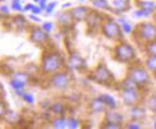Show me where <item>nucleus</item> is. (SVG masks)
<instances>
[{
  "label": "nucleus",
  "mask_w": 156,
  "mask_h": 129,
  "mask_svg": "<svg viewBox=\"0 0 156 129\" xmlns=\"http://www.w3.org/2000/svg\"><path fill=\"white\" fill-rule=\"evenodd\" d=\"M64 67L65 60L58 52L55 50H46L43 53L40 68L45 76H50L57 71L62 70Z\"/></svg>",
  "instance_id": "nucleus-1"
},
{
  "label": "nucleus",
  "mask_w": 156,
  "mask_h": 129,
  "mask_svg": "<svg viewBox=\"0 0 156 129\" xmlns=\"http://www.w3.org/2000/svg\"><path fill=\"white\" fill-rule=\"evenodd\" d=\"M112 59L115 62L124 65H131L137 60V54L135 48L126 41H119L112 49Z\"/></svg>",
  "instance_id": "nucleus-2"
},
{
  "label": "nucleus",
  "mask_w": 156,
  "mask_h": 129,
  "mask_svg": "<svg viewBox=\"0 0 156 129\" xmlns=\"http://www.w3.org/2000/svg\"><path fill=\"white\" fill-rule=\"evenodd\" d=\"M126 76L131 78L142 91L149 87L152 82L151 73L147 70V68L145 67L143 63L138 64L137 60L132 63L131 65H128Z\"/></svg>",
  "instance_id": "nucleus-3"
},
{
  "label": "nucleus",
  "mask_w": 156,
  "mask_h": 129,
  "mask_svg": "<svg viewBox=\"0 0 156 129\" xmlns=\"http://www.w3.org/2000/svg\"><path fill=\"white\" fill-rule=\"evenodd\" d=\"M134 41L140 46L156 39V25L153 21H142L134 27L132 32Z\"/></svg>",
  "instance_id": "nucleus-4"
},
{
  "label": "nucleus",
  "mask_w": 156,
  "mask_h": 129,
  "mask_svg": "<svg viewBox=\"0 0 156 129\" xmlns=\"http://www.w3.org/2000/svg\"><path fill=\"white\" fill-rule=\"evenodd\" d=\"M89 77L94 82L107 88L112 87L115 83V78L112 72L107 67V65L104 64L103 62L99 63L94 69L90 71Z\"/></svg>",
  "instance_id": "nucleus-5"
},
{
  "label": "nucleus",
  "mask_w": 156,
  "mask_h": 129,
  "mask_svg": "<svg viewBox=\"0 0 156 129\" xmlns=\"http://www.w3.org/2000/svg\"><path fill=\"white\" fill-rule=\"evenodd\" d=\"M100 34L105 39L109 40V41H114L115 43L122 41L123 37H124L121 25L117 21V19L115 20L114 18L108 16H106L104 22L102 23V26L100 28Z\"/></svg>",
  "instance_id": "nucleus-6"
},
{
  "label": "nucleus",
  "mask_w": 156,
  "mask_h": 129,
  "mask_svg": "<svg viewBox=\"0 0 156 129\" xmlns=\"http://www.w3.org/2000/svg\"><path fill=\"white\" fill-rule=\"evenodd\" d=\"M71 76L69 72L65 70H59L57 72L53 73L49 77V85L51 88H55L56 91H67L71 85Z\"/></svg>",
  "instance_id": "nucleus-7"
},
{
  "label": "nucleus",
  "mask_w": 156,
  "mask_h": 129,
  "mask_svg": "<svg viewBox=\"0 0 156 129\" xmlns=\"http://www.w3.org/2000/svg\"><path fill=\"white\" fill-rule=\"evenodd\" d=\"M119 96L123 105L126 107L136 105L144 102V94L140 88H131V90H119Z\"/></svg>",
  "instance_id": "nucleus-8"
},
{
  "label": "nucleus",
  "mask_w": 156,
  "mask_h": 129,
  "mask_svg": "<svg viewBox=\"0 0 156 129\" xmlns=\"http://www.w3.org/2000/svg\"><path fill=\"white\" fill-rule=\"evenodd\" d=\"M106 16L102 14L100 11L92 9L89 14V16L85 19V25L89 34H97L100 32V28L102 26V23L104 22Z\"/></svg>",
  "instance_id": "nucleus-9"
},
{
  "label": "nucleus",
  "mask_w": 156,
  "mask_h": 129,
  "mask_svg": "<svg viewBox=\"0 0 156 129\" xmlns=\"http://www.w3.org/2000/svg\"><path fill=\"white\" fill-rule=\"evenodd\" d=\"M29 28V40L34 44L37 46L45 47L50 43V37L49 34L44 31L41 26L37 25H30Z\"/></svg>",
  "instance_id": "nucleus-10"
},
{
  "label": "nucleus",
  "mask_w": 156,
  "mask_h": 129,
  "mask_svg": "<svg viewBox=\"0 0 156 129\" xmlns=\"http://www.w3.org/2000/svg\"><path fill=\"white\" fill-rule=\"evenodd\" d=\"M67 66L69 69L77 71L79 73H82L87 70V65L85 59L77 51H74V50L70 51L69 53V56H68L67 59Z\"/></svg>",
  "instance_id": "nucleus-11"
},
{
  "label": "nucleus",
  "mask_w": 156,
  "mask_h": 129,
  "mask_svg": "<svg viewBox=\"0 0 156 129\" xmlns=\"http://www.w3.org/2000/svg\"><path fill=\"white\" fill-rule=\"evenodd\" d=\"M126 117L127 119H131V120L136 121H144L148 117V110L144 105V103H140L136 105H132L127 107L126 110Z\"/></svg>",
  "instance_id": "nucleus-12"
},
{
  "label": "nucleus",
  "mask_w": 156,
  "mask_h": 129,
  "mask_svg": "<svg viewBox=\"0 0 156 129\" xmlns=\"http://www.w3.org/2000/svg\"><path fill=\"white\" fill-rule=\"evenodd\" d=\"M103 121L117 124V125H120L123 128V125L127 121V117L126 115L119 112L118 108H115V109H108L107 108L103 113Z\"/></svg>",
  "instance_id": "nucleus-13"
},
{
  "label": "nucleus",
  "mask_w": 156,
  "mask_h": 129,
  "mask_svg": "<svg viewBox=\"0 0 156 129\" xmlns=\"http://www.w3.org/2000/svg\"><path fill=\"white\" fill-rule=\"evenodd\" d=\"M87 109L93 115H103L107 107L105 105L104 101L102 100L101 95L95 96L90 100V102L87 103Z\"/></svg>",
  "instance_id": "nucleus-14"
},
{
  "label": "nucleus",
  "mask_w": 156,
  "mask_h": 129,
  "mask_svg": "<svg viewBox=\"0 0 156 129\" xmlns=\"http://www.w3.org/2000/svg\"><path fill=\"white\" fill-rule=\"evenodd\" d=\"M55 18H56L57 25H58L59 28L62 30L70 29L73 26V23H74V20H73L71 13H70V11H66V9H65L64 12L57 13V14L55 15Z\"/></svg>",
  "instance_id": "nucleus-15"
},
{
  "label": "nucleus",
  "mask_w": 156,
  "mask_h": 129,
  "mask_svg": "<svg viewBox=\"0 0 156 129\" xmlns=\"http://www.w3.org/2000/svg\"><path fill=\"white\" fill-rule=\"evenodd\" d=\"M90 9H92L87 5H78L72 6L70 9V13H71L74 22H84L87 17L89 16Z\"/></svg>",
  "instance_id": "nucleus-16"
},
{
  "label": "nucleus",
  "mask_w": 156,
  "mask_h": 129,
  "mask_svg": "<svg viewBox=\"0 0 156 129\" xmlns=\"http://www.w3.org/2000/svg\"><path fill=\"white\" fill-rule=\"evenodd\" d=\"M110 5H112V13H114L117 16H120L131 9V1L130 0H112Z\"/></svg>",
  "instance_id": "nucleus-17"
},
{
  "label": "nucleus",
  "mask_w": 156,
  "mask_h": 129,
  "mask_svg": "<svg viewBox=\"0 0 156 129\" xmlns=\"http://www.w3.org/2000/svg\"><path fill=\"white\" fill-rule=\"evenodd\" d=\"M117 21L119 22V24L121 25V28H122L123 34H126V35L132 34L134 27H133V25L128 21V19L126 17L123 16V15H120V16H118V18H117Z\"/></svg>",
  "instance_id": "nucleus-18"
},
{
  "label": "nucleus",
  "mask_w": 156,
  "mask_h": 129,
  "mask_svg": "<svg viewBox=\"0 0 156 129\" xmlns=\"http://www.w3.org/2000/svg\"><path fill=\"white\" fill-rule=\"evenodd\" d=\"M92 7L100 12H109L112 13V5L108 0H90Z\"/></svg>",
  "instance_id": "nucleus-19"
},
{
  "label": "nucleus",
  "mask_w": 156,
  "mask_h": 129,
  "mask_svg": "<svg viewBox=\"0 0 156 129\" xmlns=\"http://www.w3.org/2000/svg\"><path fill=\"white\" fill-rule=\"evenodd\" d=\"M135 4L138 9L150 12L151 14H154L156 12V1L154 0H138L135 1Z\"/></svg>",
  "instance_id": "nucleus-20"
},
{
  "label": "nucleus",
  "mask_w": 156,
  "mask_h": 129,
  "mask_svg": "<svg viewBox=\"0 0 156 129\" xmlns=\"http://www.w3.org/2000/svg\"><path fill=\"white\" fill-rule=\"evenodd\" d=\"M51 127L54 129H65L68 127V118L65 115L55 116L51 120Z\"/></svg>",
  "instance_id": "nucleus-21"
},
{
  "label": "nucleus",
  "mask_w": 156,
  "mask_h": 129,
  "mask_svg": "<svg viewBox=\"0 0 156 129\" xmlns=\"http://www.w3.org/2000/svg\"><path fill=\"white\" fill-rule=\"evenodd\" d=\"M143 64L147 70L151 73V75L156 76V56L155 55H146Z\"/></svg>",
  "instance_id": "nucleus-22"
},
{
  "label": "nucleus",
  "mask_w": 156,
  "mask_h": 129,
  "mask_svg": "<svg viewBox=\"0 0 156 129\" xmlns=\"http://www.w3.org/2000/svg\"><path fill=\"white\" fill-rule=\"evenodd\" d=\"M101 97L108 109H115V108H119V102H118V100L115 99L112 94L103 93V94H101Z\"/></svg>",
  "instance_id": "nucleus-23"
},
{
  "label": "nucleus",
  "mask_w": 156,
  "mask_h": 129,
  "mask_svg": "<svg viewBox=\"0 0 156 129\" xmlns=\"http://www.w3.org/2000/svg\"><path fill=\"white\" fill-rule=\"evenodd\" d=\"M144 105L147 110L151 113L156 115V94H150L144 98Z\"/></svg>",
  "instance_id": "nucleus-24"
},
{
  "label": "nucleus",
  "mask_w": 156,
  "mask_h": 129,
  "mask_svg": "<svg viewBox=\"0 0 156 129\" xmlns=\"http://www.w3.org/2000/svg\"><path fill=\"white\" fill-rule=\"evenodd\" d=\"M67 110V106L66 104H64L60 101H56V102H53L51 104V107H50V112L53 113L54 116H60V115H65Z\"/></svg>",
  "instance_id": "nucleus-25"
},
{
  "label": "nucleus",
  "mask_w": 156,
  "mask_h": 129,
  "mask_svg": "<svg viewBox=\"0 0 156 129\" xmlns=\"http://www.w3.org/2000/svg\"><path fill=\"white\" fill-rule=\"evenodd\" d=\"M12 23L14 24L18 29H22V28L25 29L30 26L28 21H27V20L25 19V17L22 16V15H16L15 17H12Z\"/></svg>",
  "instance_id": "nucleus-26"
},
{
  "label": "nucleus",
  "mask_w": 156,
  "mask_h": 129,
  "mask_svg": "<svg viewBox=\"0 0 156 129\" xmlns=\"http://www.w3.org/2000/svg\"><path fill=\"white\" fill-rule=\"evenodd\" d=\"M9 87L12 88V91H15V93H16L17 95L21 96L25 92V87H26V84H24L23 82L19 81V80H16V79H14V78H12V79L9 80Z\"/></svg>",
  "instance_id": "nucleus-27"
},
{
  "label": "nucleus",
  "mask_w": 156,
  "mask_h": 129,
  "mask_svg": "<svg viewBox=\"0 0 156 129\" xmlns=\"http://www.w3.org/2000/svg\"><path fill=\"white\" fill-rule=\"evenodd\" d=\"M131 88H140L131 78L125 76L119 82V90H131Z\"/></svg>",
  "instance_id": "nucleus-28"
},
{
  "label": "nucleus",
  "mask_w": 156,
  "mask_h": 129,
  "mask_svg": "<svg viewBox=\"0 0 156 129\" xmlns=\"http://www.w3.org/2000/svg\"><path fill=\"white\" fill-rule=\"evenodd\" d=\"M12 78L16 80H19V81L23 82L24 84H28L30 82V75L25 71H18V72H14L12 73Z\"/></svg>",
  "instance_id": "nucleus-29"
},
{
  "label": "nucleus",
  "mask_w": 156,
  "mask_h": 129,
  "mask_svg": "<svg viewBox=\"0 0 156 129\" xmlns=\"http://www.w3.org/2000/svg\"><path fill=\"white\" fill-rule=\"evenodd\" d=\"M152 15L150 12H147L145 9H134L132 12V17L136 20H144V19H149V18H152Z\"/></svg>",
  "instance_id": "nucleus-30"
},
{
  "label": "nucleus",
  "mask_w": 156,
  "mask_h": 129,
  "mask_svg": "<svg viewBox=\"0 0 156 129\" xmlns=\"http://www.w3.org/2000/svg\"><path fill=\"white\" fill-rule=\"evenodd\" d=\"M143 51L146 55H155L156 56V39L143 46Z\"/></svg>",
  "instance_id": "nucleus-31"
},
{
  "label": "nucleus",
  "mask_w": 156,
  "mask_h": 129,
  "mask_svg": "<svg viewBox=\"0 0 156 129\" xmlns=\"http://www.w3.org/2000/svg\"><path fill=\"white\" fill-rule=\"evenodd\" d=\"M124 128L127 129H140L144 128L142 121H136V120H131V119H127V121L123 125Z\"/></svg>",
  "instance_id": "nucleus-32"
},
{
  "label": "nucleus",
  "mask_w": 156,
  "mask_h": 129,
  "mask_svg": "<svg viewBox=\"0 0 156 129\" xmlns=\"http://www.w3.org/2000/svg\"><path fill=\"white\" fill-rule=\"evenodd\" d=\"M25 72H27L30 76H36L40 73V71H41V68L39 67V66H37L36 64H27L25 66V69H24Z\"/></svg>",
  "instance_id": "nucleus-33"
},
{
  "label": "nucleus",
  "mask_w": 156,
  "mask_h": 129,
  "mask_svg": "<svg viewBox=\"0 0 156 129\" xmlns=\"http://www.w3.org/2000/svg\"><path fill=\"white\" fill-rule=\"evenodd\" d=\"M81 127V122L76 117H69L68 118V127L69 129H77Z\"/></svg>",
  "instance_id": "nucleus-34"
},
{
  "label": "nucleus",
  "mask_w": 156,
  "mask_h": 129,
  "mask_svg": "<svg viewBox=\"0 0 156 129\" xmlns=\"http://www.w3.org/2000/svg\"><path fill=\"white\" fill-rule=\"evenodd\" d=\"M4 119H5L6 122H9V123H18L20 117L16 113L12 112V110H7L5 116H4Z\"/></svg>",
  "instance_id": "nucleus-35"
},
{
  "label": "nucleus",
  "mask_w": 156,
  "mask_h": 129,
  "mask_svg": "<svg viewBox=\"0 0 156 129\" xmlns=\"http://www.w3.org/2000/svg\"><path fill=\"white\" fill-rule=\"evenodd\" d=\"M21 98L23 99L25 103H27L28 105H34V96L30 93L24 92L23 94L21 95Z\"/></svg>",
  "instance_id": "nucleus-36"
},
{
  "label": "nucleus",
  "mask_w": 156,
  "mask_h": 129,
  "mask_svg": "<svg viewBox=\"0 0 156 129\" xmlns=\"http://www.w3.org/2000/svg\"><path fill=\"white\" fill-rule=\"evenodd\" d=\"M41 27L43 28L44 31H46L47 34H50L52 31H53V29H54V24L52 23L51 21H46V22H43L42 25H41Z\"/></svg>",
  "instance_id": "nucleus-37"
},
{
  "label": "nucleus",
  "mask_w": 156,
  "mask_h": 129,
  "mask_svg": "<svg viewBox=\"0 0 156 129\" xmlns=\"http://www.w3.org/2000/svg\"><path fill=\"white\" fill-rule=\"evenodd\" d=\"M23 5H22L21 0H12V9L15 12L21 13L23 12Z\"/></svg>",
  "instance_id": "nucleus-38"
},
{
  "label": "nucleus",
  "mask_w": 156,
  "mask_h": 129,
  "mask_svg": "<svg viewBox=\"0 0 156 129\" xmlns=\"http://www.w3.org/2000/svg\"><path fill=\"white\" fill-rule=\"evenodd\" d=\"M100 127L103 129H120V128H122L120 125H117V124H114V123H109V122H105V121H102Z\"/></svg>",
  "instance_id": "nucleus-39"
},
{
  "label": "nucleus",
  "mask_w": 156,
  "mask_h": 129,
  "mask_svg": "<svg viewBox=\"0 0 156 129\" xmlns=\"http://www.w3.org/2000/svg\"><path fill=\"white\" fill-rule=\"evenodd\" d=\"M57 5V2L56 1H51V2H48V4H47V7L46 9H45V13H46V16H50V15L52 14V13L54 12V9L56 7Z\"/></svg>",
  "instance_id": "nucleus-40"
},
{
  "label": "nucleus",
  "mask_w": 156,
  "mask_h": 129,
  "mask_svg": "<svg viewBox=\"0 0 156 129\" xmlns=\"http://www.w3.org/2000/svg\"><path fill=\"white\" fill-rule=\"evenodd\" d=\"M7 112V108L5 104H4V102L0 99V119L1 118H4V116H5V113Z\"/></svg>",
  "instance_id": "nucleus-41"
},
{
  "label": "nucleus",
  "mask_w": 156,
  "mask_h": 129,
  "mask_svg": "<svg viewBox=\"0 0 156 129\" xmlns=\"http://www.w3.org/2000/svg\"><path fill=\"white\" fill-rule=\"evenodd\" d=\"M31 14H34V15H37V16H40V15L43 13V9L40 7L39 5H37V4H34V6L32 7V9H31Z\"/></svg>",
  "instance_id": "nucleus-42"
},
{
  "label": "nucleus",
  "mask_w": 156,
  "mask_h": 129,
  "mask_svg": "<svg viewBox=\"0 0 156 129\" xmlns=\"http://www.w3.org/2000/svg\"><path fill=\"white\" fill-rule=\"evenodd\" d=\"M29 19L31 20L32 22H34V23H40V22H42L41 18H40L37 15H34V14H30L29 15Z\"/></svg>",
  "instance_id": "nucleus-43"
},
{
  "label": "nucleus",
  "mask_w": 156,
  "mask_h": 129,
  "mask_svg": "<svg viewBox=\"0 0 156 129\" xmlns=\"http://www.w3.org/2000/svg\"><path fill=\"white\" fill-rule=\"evenodd\" d=\"M0 14L4 15H9V5H1L0 6Z\"/></svg>",
  "instance_id": "nucleus-44"
},
{
  "label": "nucleus",
  "mask_w": 156,
  "mask_h": 129,
  "mask_svg": "<svg viewBox=\"0 0 156 129\" xmlns=\"http://www.w3.org/2000/svg\"><path fill=\"white\" fill-rule=\"evenodd\" d=\"M47 4H48V0H40L39 3H37V5H39L43 11H45L47 7Z\"/></svg>",
  "instance_id": "nucleus-45"
},
{
  "label": "nucleus",
  "mask_w": 156,
  "mask_h": 129,
  "mask_svg": "<svg viewBox=\"0 0 156 129\" xmlns=\"http://www.w3.org/2000/svg\"><path fill=\"white\" fill-rule=\"evenodd\" d=\"M34 6V3H27L26 5L24 6L23 12H31V9Z\"/></svg>",
  "instance_id": "nucleus-46"
},
{
  "label": "nucleus",
  "mask_w": 156,
  "mask_h": 129,
  "mask_svg": "<svg viewBox=\"0 0 156 129\" xmlns=\"http://www.w3.org/2000/svg\"><path fill=\"white\" fill-rule=\"evenodd\" d=\"M73 4L71 3V2H66V3H64L62 5V9H71Z\"/></svg>",
  "instance_id": "nucleus-47"
},
{
  "label": "nucleus",
  "mask_w": 156,
  "mask_h": 129,
  "mask_svg": "<svg viewBox=\"0 0 156 129\" xmlns=\"http://www.w3.org/2000/svg\"><path fill=\"white\" fill-rule=\"evenodd\" d=\"M152 21H153V23L156 25V12L152 15Z\"/></svg>",
  "instance_id": "nucleus-48"
},
{
  "label": "nucleus",
  "mask_w": 156,
  "mask_h": 129,
  "mask_svg": "<svg viewBox=\"0 0 156 129\" xmlns=\"http://www.w3.org/2000/svg\"><path fill=\"white\" fill-rule=\"evenodd\" d=\"M153 128L156 129V120H154V122H153Z\"/></svg>",
  "instance_id": "nucleus-49"
},
{
  "label": "nucleus",
  "mask_w": 156,
  "mask_h": 129,
  "mask_svg": "<svg viewBox=\"0 0 156 129\" xmlns=\"http://www.w3.org/2000/svg\"><path fill=\"white\" fill-rule=\"evenodd\" d=\"M2 19H3V15H2V14H0V22L2 21Z\"/></svg>",
  "instance_id": "nucleus-50"
},
{
  "label": "nucleus",
  "mask_w": 156,
  "mask_h": 129,
  "mask_svg": "<svg viewBox=\"0 0 156 129\" xmlns=\"http://www.w3.org/2000/svg\"><path fill=\"white\" fill-rule=\"evenodd\" d=\"M39 1H40V0H34V3H39Z\"/></svg>",
  "instance_id": "nucleus-51"
},
{
  "label": "nucleus",
  "mask_w": 156,
  "mask_h": 129,
  "mask_svg": "<svg viewBox=\"0 0 156 129\" xmlns=\"http://www.w3.org/2000/svg\"><path fill=\"white\" fill-rule=\"evenodd\" d=\"M79 1H80V2H81V3H84V2H85V1H87V0H79Z\"/></svg>",
  "instance_id": "nucleus-52"
},
{
  "label": "nucleus",
  "mask_w": 156,
  "mask_h": 129,
  "mask_svg": "<svg viewBox=\"0 0 156 129\" xmlns=\"http://www.w3.org/2000/svg\"><path fill=\"white\" fill-rule=\"evenodd\" d=\"M134 1H138V0H134Z\"/></svg>",
  "instance_id": "nucleus-53"
},
{
  "label": "nucleus",
  "mask_w": 156,
  "mask_h": 129,
  "mask_svg": "<svg viewBox=\"0 0 156 129\" xmlns=\"http://www.w3.org/2000/svg\"><path fill=\"white\" fill-rule=\"evenodd\" d=\"M0 1H2V0H0Z\"/></svg>",
  "instance_id": "nucleus-54"
}]
</instances>
